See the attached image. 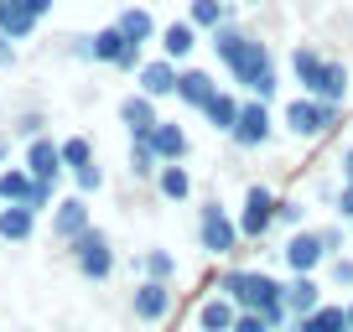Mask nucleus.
Listing matches in <instances>:
<instances>
[{
  "label": "nucleus",
  "instance_id": "8",
  "mask_svg": "<svg viewBox=\"0 0 353 332\" xmlns=\"http://www.w3.org/2000/svg\"><path fill=\"white\" fill-rule=\"evenodd\" d=\"M130 311L135 322H161L166 311H172V286H161V280H141L130 296Z\"/></svg>",
  "mask_w": 353,
  "mask_h": 332
},
{
  "label": "nucleus",
  "instance_id": "6",
  "mask_svg": "<svg viewBox=\"0 0 353 332\" xmlns=\"http://www.w3.org/2000/svg\"><path fill=\"white\" fill-rule=\"evenodd\" d=\"M281 255H286L291 276H312V270H317L322 260H327V249H322V234H312V229H296V234L286 239V249H281Z\"/></svg>",
  "mask_w": 353,
  "mask_h": 332
},
{
  "label": "nucleus",
  "instance_id": "4",
  "mask_svg": "<svg viewBox=\"0 0 353 332\" xmlns=\"http://www.w3.org/2000/svg\"><path fill=\"white\" fill-rule=\"evenodd\" d=\"M198 244L208 255H234V249H239V223H234L219 203H208V208L198 213Z\"/></svg>",
  "mask_w": 353,
  "mask_h": 332
},
{
  "label": "nucleus",
  "instance_id": "39",
  "mask_svg": "<svg viewBox=\"0 0 353 332\" xmlns=\"http://www.w3.org/2000/svg\"><path fill=\"white\" fill-rule=\"evenodd\" d=\"M0 68H11V37H0Z\"/></svg>",
  "mask_w": 353,
  "mask_h": 332
},
{
  "label": "nucleus",
  "instance_id": "2",
  "mask_svg": "<svg viewBox=\"0 0 353 332\" xmlns=\"http://www.w3.org/2000/svg\"><path fill=\"white\" fill-rule=\"evenodd\" d=\"M213 47H219V57L229 63V73L239 78L244 89L260 94V104L276 94V68H270V52H265V42H254V37L234 32V26H219Z\"/></svg>",
  "mask_w": 353,
  "mask_h": 332
},
{
  "label": "nucleus",
  "instance_id": "35",
  "mask_svg": "<svg viewBox=\"0 0 353 332\" xmlns=\"http://www.w3.org/2000/svg\"><path fill=\"white\" fill-rule=\"evenodd\" d=\"M276 223L296 229V223H301V203H276Z\"/></svg>",
  "mask_w": 353,
  "mask_h": 332
},
{
  "label": "nucleus",
  "instance_id": "10",
  "mask_svg": "<svg viewBox=\"0 0 353 332\" xmlns=\"http://www.w3.org/2000/svg\"><path fill=\"white\" fill-rule=\"evenodd\" d=\"M26 172H32L37 182H52V187H57V177H63V151L37 135V141L26 145Z\"/></svg>",
  "mask_w": 353,
  "mask_h": 332
},
{
  "label": "nucleus",
  "instance_id": "44",
  "mask_svg": "<svg viewBox=\"0 0 353 332\" xmlns=\"http://www.w3.org/2000/svg\"><path fill=\"white\" fill-rule=\"evenodd\" d=\"M0 161H6V151H0Z\"/></svg>",
  "mask_w": 353,
  "mask_h": 332
},
{
  "label": "nucleus",
  "instance_id": "38",
  "mask_svg": "<svg viewBox=\"0 0 353 332\" xmlns=\"http://www.w3.org/2000/svg\"><path fill=\"white\" fill-rule=\"evenodd\" d=\"M338 213H343V218H353V182L343 187V198H338Z\"/></svg>",
  "mask_w": 353,
  "mask_h": 332
},
{
  "label": "nucleus",
  "instance_id": "5",
  "mask_svg": "<svg viewBox=\"0 0 353 332\" xmlns=\"http://www.w3.org/2000/svg\"><path fill=\"white\" fill-rule=\"evenodd\" d=\"M234 223H239V239H265L270 223H276V192L270 187H250L244 192V213Z\"/></svg>",
  "mask_w": 353,
  "mask_h": 332
},
{
  "label": "nucleus",
  "instance_id": "25",
  "mask_svg": "<svg viewBox=\"0 0 353 332\" xmlns=\"http://www.w3.org/2000/svg\"><path fill=\"white\" fill-rule=\"evenodd\" d=\"M156 187H161V192H166L172 203H182V198L192 192V177H188V172H182L176 161H166L161 172H156Z\"/></svg>",
  "mask_w": 353,
  "mask_h": 332
},
{
  "label": "nucleus",
  "instance_id": "1",
  "mask_svg": "<svg viewBox=\"0 0 353 332\" xmlns=\"http://www.w3.org/2000/svg\"><path fill=\"white\" fill-rule=\"evenodd\" d=\"M219 296H229L239 311H260L276 332L291 322L286 286H281L276 276H265V270H223V276H219Z\"/></svg>",
  "mask_w": 353,
  "mask_h": 332
},
{
  "label": "nucleus",
  "instance_id": "17",
  "mask_svg": "<svg viewBox=\"0 0 353 332\" xmlns=\"http://www.w3.org/2000/svg\"><path fill=\"white\" fill-rule=\"evenodd\" d=\"M151 151H156V161H182L188 156V135H182V125H156L151 130Z\"/></svg>",
  "mask_w": 353,
  "mask_h": 332
},
{
  "label": "nucleus",
  "instance_id": "30",
  "mask_svg": "<svg viewBox=\"0 0 353 332\" xmlns=\"http://www.w3.org/2000/svg\"><path fill=\"white\" fill-rule=\"evenodd\" d=\"M130 172L135 177H156L161 166H156V151H151V135L145 141H130Z\"/></svg>",
  "mask_w": 353,
  "mask_h": 332
},
{
  "label": "nucleus",
  "instance_id": "26",
  "mask_svg": "<svg viewBox=\"0 0 353 332\" xmlns=\"http://www.w3.org/2000/svg\"><path fill=\"white\" fill-rule=\"evenodd\" d=\"M114 26H120V37H125V42H135V47H141L145 37H156L151 11H120V21H114Z\"/></svg>",
  "mask_w": 353,
  "mask_h": 332
},
{
  "label": "nucleus",
  "instance_id": "31",
  "mask_svg": "<svg viewBox=\"0 0 353 332\" xmlns=\"http://www.w3.org/2000/svg\"><path fill=\"white\" fill-rule=\"evenodd\" d=\"M57 151H63V166H73V172H78V166H88V161H94V145H88L83 135H73V141H63V145H57Z\"/></svg>",
  "mask_w": 353,
  "mask_h": 332
},
{
  "label": "nucleus",
  "instance_id": "7",
  "mask_svg": "<svg viewBox=\"0 0 353 332\" xmlns=\"http://www.w3.org/2000/svg\"><path fill=\"white\" fill-rule=\"evenodd\" d=\"M286 125L296 135H322V130H332L338 125V104H317V99H296L286 110Z\"/></svg>",
  "mask_w": 353,
  "mask_h": 332
},
{
  "label": "nucleus",
  "instance_id": "24",
  "mask_svg": "<svg viewBox=\"0 0 353 332\" xmlns=\"http://www.w3.org/2000/svg\"><path fill=\"white\" fill-rule=\"evenodd\" d=\"M291 68H296V78H301V89H317V83H322V68H327V63H322V57L317 52H312V47H296V52H291Z\"/></svg>",
  "mask_w": 353,
  "mask_h": 332
},
{
  "label": "nucleus",
  "instance_id": "36",
  "mask_svg": "<svg viewBox=\"0 0 353 332\" xmlns=\"http://www.w3.org/2000/svg\"><path fill=\"white\" fill-rule=\"evenodd\" d=\"M332 280H338L343 291H353V260H343V255L332 260Z\"/></svg>",
  "mask_w": 353,
  "mask_h": 332
},
{
  "label": "nucleus",
  "instance_id": "9",
  "mask_svg": "<svg viewBox=\"0 0 353 332\" xmlns=\"http://www.w3.org/2000/svg\"><path fill=\"white\" fill-rule=\"evenodd\" d=\"M83 229H94V223H88V203L83 198H68V203H57V208H52V239L73 244Z\"/></svg>",
  "mask_w": 353,
  "mask_h": 332
},
{
  "label": "nucleus",
  "instance_id": "16",
  "mask_svg": "<svg viewBox=\"0 0 353 332\" xmlns=\"http://www.w3.org/2000/svg\"><path fill=\"white\" fill-rule=\"evenodd\" d=\"M317 307H322V286L312 276H296L286 286V311H291V317H312Z\"/></svg>",
  "mask_w": 353,
  "mask_h": 332
},
{
  "label": "nucleus",
  "instance_id": "22",
  "mask_svg": "<svg viewBox=\"0 0 353 332\" xmlns=\"http://www.w3.org/2000/svg\"><path fill=\"white\" fill-rule=\"evenodd\" d=\"M125 37H120V26H104V32H94L88 37V57H99V63H114V57L125 52Z\"/></svg>",
  "mask_w": 353,
  "mask_h": 332
},
{
  "label": "nucleus",
  "instance_id": "40",
  "mask_svg": "<svg viewBox=\"0 0 353 332\" xmlns=\"http://www.w3.org/2000/svg\"><path fill=\"white\" fill-rule=\"evenodd\" d=\"M343 177L353 182V151H343Z\"/></svg>",
  "mask_w": 353,
  "mask_h": 332
},
{
  "label": "nucleus",
  "instance_id": "20",
  "mask_svg": "<svg viewBox=\"0 0 353 332\" xmlns=\"http://www.w3.org/2000/svg\"><path fill=\"white\" fill-rule=\"evenodd\" d=\"M141 280H161V286H172V280H176V255H172V249H145V255H141Z\"/></svg>",
  "mask_w": 353,
  "mask_h": 332
},
{
  "label": "nucleus",
  "instance_id": "13",
  "mask_svg": "<svg viewBox=\"0 0 353 332\" xmlns=\"http://www.w3.org/2000/svg\"><path fill=\"white\" fill-rule=\"evenodd\" d=\"M234 317H239V307L229 296H208L198 307V332H234Z\"/></svg>",
  "mask_w": 353,
  "mask_h": 332
},
{
  "label": "nucleus",
  "instance_id": "34",
  "mask_svg": "<svg viewBox=\"0 0 353 332\" xmlns=\"http://www.w3.org/2000/svg\"><path fill=\"white\" fill-rule=\"evenodd\" d=\"M52 182H37V187H32V198H26V208H32V213H47V203H52Z\"/></svg>",
  "mask_w": 353,
  "mask_h": 332
},
{
  "label": "nucleus",
  "instance_id": "12",
  "mask_svg": "<svg viewBox=\"0 0 353 332\" xmlns=\"http://www.w3.org/2000/svg\"><path fill=\"white\" fill-rule=\"evenodd\" d=\"M120 120H125V130H130V141H145V135L156 130V110H151V99H145V94H130V99L120 104Z\"/></svg>",
  "mask_w": 353,
  "mask_h": 332
},
{
  "label": "nucleus",
  "instance_id": "28",
  "mask_svg": "<svg viewBox=\"0 0 353 332\" xmlns=\"http://www.w3.org/2000/svg\"><path fill=\"white\" fill-rule=\"evenodd\" d=\"M161 47H166V57H188L192 47H198V37H192V21H172L161 32Z\"/></svg>",
  "mask_w": 353,
  "mask_h": 332
},
{
  "label": "nucleus",
  "instance_id": "43",
  "mask_svg": "<svg viewBox=\"0 0 353 332\" xmlns=\"http://www.w3.org/2000/svg\"><path fill=\"white\" fill-rule=\"evenodd\" d=\"M250 6H260V0H250Z\"/></svg>",
  "mask_w": 353,
  "mask_h": 332
},
{
  "label": "nucleus",
  "instance_id": "27",
  "mask_svg": "<svg viewBox=\"0 0 353 332\" xmlns=\"http://www.w3.org/2000/svg\"><path fill=\"white\" fill-rule=\"evenodd\" d=\"M203 114H208V120H213V130L234 135V120H239V104H234L229 94H213V99L203 104Z\"/></svg>",
  "mask_w": 353,
  "mask_h": 332
},
{
  "label": "nucleus",
  "instance_id": "18",
  "mask_svg": "<svg viewBox=\"0 0 353 332\" xmlns=\"http://www.w3.org/2000/svg\"><path fill=\"white\" fill-rule=\"evenodd\" d=\"M37 234V213L32 208H0V239L6 244H26Z\"/></svg>",
  "mask_w": 353,
  "mask_h": 332
},
{
  "label": "nucleus",
  "instance_id": "19",
  "mask_svg": "<svg viewBox=\"0 0 353 332\" xmlns=\"http://www.w3.org/2000/svg\"><path fill=\"white\" fill-rule=\"evenodd\" d=\"M141 94H145V99L176 94V68H172V63H145V68H141Z\"/></svg>",
  "mask_w": 353,
  "mask_h": 332
},
{
  "label": "nucleus",
  "instance_id": "23",
  "mask_svg": "<svg viewBox=\"0 0 353 332\" xmlns=\"http://www.w3.org/2000/svg\"><path fill=\"white\" fill-rule=\"evenodd\" d=\"M312 94H317L322 104H338L343 94H348V68H343V63H327V68H322V83H317Z\"/></svg>",
  "mask_w": 353,
  "mask_h": 332
},
{
  "label": "nucleus",
  "instance_id": "33",
  "mask_svg": "<svg viewBox=\"0 0 353 332\" xmlns=\"http://www.w3.org/2000/svg\"><path fill=\"white\" fill-rule=\"evenodd\" d=\"M234 332H276V327H270L260 311H239V317H234Z\"/></svg>",
  "mask_w": 353,
  "mask_h": 332
},
{
  "label": "nucleus",
  "instance_id": "32",
  "mask_svg": "<svg viewBox=\"0 0 353 332\" xmlns=\"http://www.w3.org/2000/svg\"><path fill=\"white\" fill-rule=\"evenodd\" d=\"M73 182H78V198H88V192H99V187H104V172L88 161V166H78V172H73Z\"/></svg>",
  "mask_w": 353,
  "mask_h": 332
},
{
  "label": "nucleus",
  "instance_id": "42",
  "mask_svg": "<svg viewBox=\"0 0 353 332\" xmlns=\"http://www.w3.org/2000/svg\"><path fill=\"white\" fill-rule=\"evenodd\" d=\"M0 11H6V0H0Z\"/></svg>",
  "mask_w": 353,
  "mask_h": 332
},
{
  "label": "nucleus",
  "instance_id": "15",
  "mask_svg": "<svg viewBox=\"0 0 353 332\" xmlns=\"http://www.w3.org/2000/svg\"><path fill=\"white\" fill-rule=\"evenodd\" d=\"M219 94V83H213L208 73H198V68H188V73H176V99L192 104V110H203V104Z\"/></svg>",
  "mask_w": 353,
  "mask_h": 332
},
{
  "label": "nucleus",
  "instance_id": "11",
  "mask_svg": "<svg viewBox=\"0 0 353 332\" xmlns=\"http://www.w3.org/2000/svg\"><path fill=\"white\" fill-rule=\"evenodd\" d=\"M234 141L250 145V151L270 141V114H265V104H244V110H239V120H234Z\"/></svg>",
  "mask_w": 353,
  "mask_h": 332
},
{
  "label": "nucleus",
  "instance_id": "37",
  "mask_svg": "<svg viewBox=\"0 0 353 332\" xmlns=\"http://www.w3.org/2000/svg\"><path fill=\"white\" fill-rule=\"evenodd\" d=\"M114 68H141V47H135V42H130V47H125V52H120V57H114Z\"/></svg>",
  "mask_w": 353,
  "mask_h": 332
},
{
  "label": "nucleus",
  "instance_id": "3",
  "mask_svg": "<svg viewBox=\"0 0 353 332\" xmlns=\"http://www.w3.org/2000/svg\"><path fill=\"white\" fill-rule=\"evenodd\" d=\"M68 255H73V265H78V276H83V280H110L114 276L110 234H99V229H83L73 244H68Z\"/></svg>",
  "mask_w": 353,
  "mask_h": 332
},
{
  "label": "nucleus",
  "instance_id": "14",
  "mask_svg": "<svg viewBox=\"0 0 353 332\" xmlns=\"http://www.w3.org/2000/svg\"><path fill=\"white\" fill-rule=\"evenodd\" d=\"M32 187H37V177L26 166H6V172H0V203H6V208H26Z\"/></svg>",
  "mask_w": 353,
  "mask_h": 332
},
{
  "label": "nucleus",
  "instance_id": "29",
  "mask_svg": "<svg viewBox=\"0 0 353 332\" xmlns=\"http://www.w3.org/2000/svg\"><path fill=\"white\" fill-rule=\"evenodd\" d=\"M223 21H229V6H223V0H192V26H213V32H219Z\"/></svg>",
  "mask_w": 353,
  "mask_h": 332
},
{
  "label": "nucleus",
  "instance_id": "21",
  "mask_svg": "<svg viewBox=\"0 0 353 332\" xmlns=\"http://www.w3.org/2000/svg\"><path fill=\"white\" fill-rule=\"evenodd\" d=\"M37 26V16L26 11L21 0H6V11H0V37H11V42H21L26 32Z\"/></svg>",
  "mask_w": 353,
  "mask_h": 332
},
{
  "label": "nucleus",
  "instance_id": "41",
  "mask_svg": "<svg viewBox=\"0 0 353 332\" xmlns=\"http://www.w3.org/2000/svg\"><path fill=\"white\" fill-rule=\"evenodd\" d=\"M343 317H348V332H353V301H343Z\"/></svg>",
  "mask_w": 353,
  "mask_h": 332
}]
</instances>
